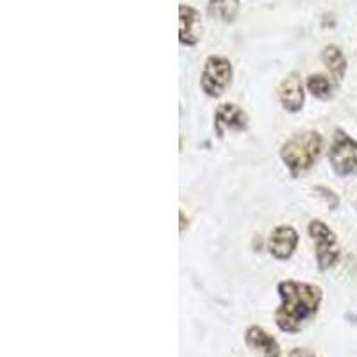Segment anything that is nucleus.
Wrapping results in <instances>:
<instances>
[{
    "label": "nucleus",
    "mask_w": 357,
    "mask_h": 357,
    "mask_svg": "<svg viewBox=\"0 0 357 357\" xmlns=\"http://www.w3.org/2000/svg\"><path fill=\"white\" fill-rule=\"evenodd\" d=\"M277 291L282 302L275 311V324L282 333L289 334L302 331L311 318L317 317L324 298L320 286L296 280H282Z\"/></svg>",
    "instance_id": "obj_1"
},
{
    "label": "nucleus",
    "mask_w": 357,
    "mask_h": 357,
    "mask_svg": "<svg viewBox=\"0 0 357 357\" xmlns=\"http://www.w3.org/2000/svg\"><path fill=\"white\" fill-rule=\"evenodd\" d=\"M321 145H324V139L320 134L314 130H305V132L293 136L282 145L280 159L284 161L293 175H298L309 170L317 162L321 154Z\"/></svg>",
    "instance_id": "obj_2"
},
{
    "label": "nucleus",
    "mask_w": 357,
    "mask_h": 357,
    "mask_svg": "<svg viewBox=\"0 0 357 357\" xmlns=\"http://www.w3.org/2000/svg\"><path fill=\"white\" fill-rule=\"evenodd\" d=\"M309 236L317 245V263L320 270H329L340 261L341 248L337 243L336 234L333 229H329L321 220H312L309 222Z\"/></svg>",
    "instance_id": "obj_3"
},
{
    "label": "nucleus",
    "mask_w": 357,
    "mask_h": 357,
    "mask_svg": "<svg viewBox=\"0 0 357 357\" xmlns=\"http://www.w3.org/2000/svg\"><path fill=\"white\" fill-rule=\"evenodd\" d=\"M329 161L333 170L340 177L357 175V142L350 138L349 134L337 129L334 132L333 145L329 151Z\"/></svg>",
    "instance_id": "obj_4"
},
{
    "label": "nucleus",
    "mask_w": 357,
    "mask_h": 357,
    "mask_svg": "<svg viewBox=\"0 0 357 357\" xmlns=\"http://www.w3.org/2000/svg\"><path fill=\"white\" fill-rule=\"evenodd\" d=\"M232 81V65L229 59L222 56L207 57L206 65L202 70V77H200V86H202L204 93L211 98L222 97L223 91Z\"/></svg>",
    "instance_id": "obj_5"
},
{
    "label": "nucleus",
    "mask_w": 357,
    "mask_h": 357,
    "mask_svg": "<svg viewBox=\"0 0 357 357\" xmlns=\"http://www.w3.org/2000/svg\"><path fill=\"white\" fill-rule=\"evenodd\" d=\"M296 245H298V232L289 225H280L273 229L268 240V250L275 259L286 261L295 254Z\"/></svg>",
    "instance_id": "obj_6"
},
{
    "label": "nucleus",
    "mask_w": 357,
    "mask_h": 357,
    "mask_svg": "<svg viewBox=\"0 0 357 357\" xmlns=\"http://www.w3.org/2000/svg\"><path fill=\"white\" fill-rule=\"evenodd\" d=\"M202 36V20L200 13L191 6H181L178 8V40L181 43L193 47L199 43Z\"/></svg>",
    "instance_id": "obj_7"
},
{
    "label": "nucleus",
    "mask_w": 357,
    "mask_h": 357,
    "mask_svg": "<svg viewBox=\"0 0 357 357\" xmlns=\"http://www.w3.org/2000/svg\"><path fill=\"white\" fill-rule=\"evenodd\" d=\"M248 127V116L236 104H222L215 113V129L220 138L225 130H245Z\"/></svg>",
    "instance_id": "obj_8"
},
{
    "label": "nucleus",
    "mask_w": 357,
    "mask_h": 357,
    "mask_svg": "<svg viewBox=\"0 0 357 357\" xmlns=\"http://www.w3.org/2000/svg\"><path fill=\"white\" fill-rule=\"evenodd\" d=\"M245 343L248 345V349L261 354L263 357H282V352H280V347L275 337L270 336L259 325L248 327L247 333H245Z\"/></svg>",
    "instance_id": "obj_9"
},
{
    "label": "nucleus",
    "mask_w": 357,
    "mask_h": 357,
    "mask_svg": "<svg viewBox=\"0 0 357 357\" xmlns=\"http://www.w3.org/2000/svg\"><path fill=\"white\" fill-rule=\"evenodd\" d=\"M280 104L289 113H298L304 106V86L296 73H291L284 81L280 82L279 88Z\"/></svg>",
    "instance_id": "obj_10"
},
{
    "label": "nucleus",
    "mask_w": 357,
    "mask_h": 357,
    "mask_svg": "<svg viewBox=\"0 0 357 357\" xmlns=\"http://www.w3.org/2000/svg\"><path fill=\"white\" fill-rule=\"evenodd\" d=\"M321 61H324V65L329 68V72L333 73V77L336 79V82H340L341 79L345 77L347 57L343 56L340 47H336V45L325 47L324 52H321Z\"/></svg>",
    "instance_id": "obj_11"
},
{
    "label": "nucleus",
    "mask_w": 357,
    "mask_h": 357,
    "mask_svg": "<svg viewBox=\"0 0 357 357\" xmlns=\"http://www.w3.org/2000/svg\"><path fill=\"white\" fill-rule=\"evenodd\" d=\"M209 15L222 22L232 24L240 13V0H209Z\"/></svg>",
    "instance_id": "obj_12"
},
{
    "label": "nucleus",
    "mask_w": 357,
    "mask_h": 357,
    "mask_svg": "<svg viewBox=\"0 0 357 357\" xmlns=\"http://www.w3.org/2000/svg\"><path fill=\"white\" fill-rule=\"evenodd\" d=\"M307 89L312 93V97L327 100V98L333 97L334 84L325 75H311L307 79Z\"/></svg>",
    "instance_id": "obj_13"
},
{
    "label": "nucleus",
    "mask_w": 357,
    "mask_h": 357,
    "mask_svg": "<svg viewBox=\"0 0 357 357\" xmlns=\"http://www.w3.org/2000/svg\"><path fill=\"white\" fill-rule=\"evenodd\" d=\"M289 357H317V356H314V352H311V350L307 349H293L291 352H289Z\"/></svg>",
    "instance_id": "obj_14"
},
{
    "label": "nucleus",
    "mask_w": 357,
    "mask_h": 357,
    "mask_svg": "<svg viewBox=\"0 0 357 357\" xmlns=\"http://www.w3.org/2000/svg\"><path fill=\"white\" fill-rule=\"evenodd\" d=\"M181 220H183V223H181V232H184V213L181 211ZM186 223H188V220H186Z\"/></svg>",
    "instance_id": "obj_15"
}]
</instances>
